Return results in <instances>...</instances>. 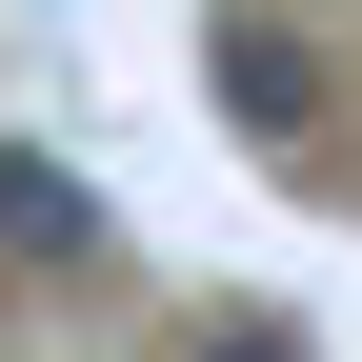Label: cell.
Masks as SVG:
<instances>
[{"label":"cell","instance_id":"cell-1","mask_svg":"<svg viewBox=\"0 0 362 362\" xmlns=\"http://www.w3.org/2000/svg\"><path fill=\"white\" fill-rule=\"evenodd\" d=\"M221 121H242L262 161H302V141H322V40H302L282 0H221Z\"/></svg>","mask_w":362,"mask_h":362},{"label":"cell","instance_id":"cell-2","mask_svg":"<svg viewBox=\"0 0 362 362\" xmlns=\"http://www.w3.org/2000/svg\"><path fill=\"white\" fill-rule=\"evenodd\" d=\"M0 242H21V262H61V282H81V262H101V202H81L61 161H21V141H0Z\"/></svg>","mask_w":362,"mask_h":362},{"label":"cell","instance_id":"cell-3","mask_svg":"<svg viewBox=\"0 0 362 362\" xmlns=\"http://www.w3.org/2000/svg\"><path fill=\"white\" fill-rule=\"evenodd\" d=\"M161 362H302V322H262V302H202V322H181Z\"/></svg>","mask_w":362,"mask_h":362}]
</instances>
